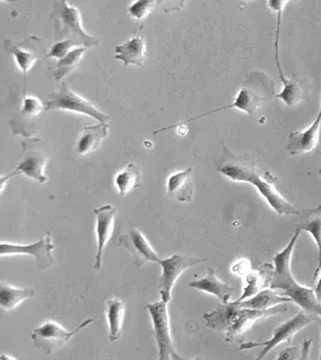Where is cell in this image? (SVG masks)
<instances>
[{
	"mask_svg": "<svg viewBox=\"0 0 321 360\" xmlns=\"http://www.w3.org/2000/svg\"><path fill=\"white\" fill-rule=\"evenodd\" d=\"M193 168L188 167L184 171L173 173L169 176L166 184V195L171 200L178 202H190L193 200L194 186L191 183Z\"/></svg>",
	"mask_w": 321,
	"mask_h": 360,
	"instance_id": "cell-19",
	"label": "cell"
},
{
	"mask_svg": "<svg viewBox=\"0 0 321 360\" xmlns=\"http://www.w3.org/2000/svg\"><path fill=\"white\" fill-rule=\"evenodd\" d=\"M317 117H319V118H321V103H320V111H319V115H317Z\"/></svg>",
	"mask_w": 321,
	"mask_h": 360,
	"instance_id": "cell-36",
	"label": "cell"
},
{
	"mask_svg": "<svg viewBox=\"0 0 321 360\" xmlns=\"http://www.w3.org/2000/svg\"><path fill=\"white\" fill-rule=\"evenodd\" d=\"M168 304L164 300L149 303L146 305L149 316L152 319L153 330L156 335L158 349H159V359L160 360H182V358L173 345L171 327H170V316Z\"/></svg>",
	"mask_w": 321,
	"mask_h": 360,
	"instance_id": "cell-9",
	"label": "cell"
},
{
	"mask_svg": "<svg viewBox=\"0 0 321 360\" xmlns=\"http://www.w3.org/2000/svg\"><path fill=\"white\" fill-rule=\"evenodd\" d=\"M61 111L76 112L81 115H89L99 123H107L110 117L98 110L96 107L88 101L87 98L77 94L70 86L63 84L58 91L51 94L45 103V111Z\"/></svg>",
	"mask_w": 321,
	"mask_h": 360,
	"instance_id": "cell-6",
	"label": "cell"
},
{
	"mask_svg": "<svg viewBox=\"0 0 321 360\" xmlns=\"http://www.w3.org/2000/svg\"><path fill=\"white\" fill-rule=\"evenodd\" d=\"M34 139H27L22 143L23 158L13 172L16 174H23L29 179L35 180L37 183H46L47 176L45 174V168L50 161V158L45 153L34 147Z\"/></svg>",
	"mask_w": 321,
	"mask_h": 360,
	"instance_id": "cell-14",
	"label": "cell"
},
{
	"mask_svg": "<svg viewBox=\"0 0 321 360\" xmlns=\"http://www.w3.org/2000/svg\"><path fill=\"white\" fill-rule=\"evenodd\" d=\"M280 81L283 82V90L279 94L275 95V98H279L289 107H295L303 101L307 93V81L301 78H287L280 76Z\"/></svg>",
	"mask_w": 321,
	"mask_h": 360,
	"instance_id": "cell-23",
	"label": "cell"
},
{
	"mask_svg": "<svg viewBox=\"0 0 321 360\" xmlns=\"http://www.w3.org/2000/svg\"><path fill=\"white\" fill-rule=\"evenodd\" d=\"M5 49L8 54L13 56L17 68L21 70L22 75L25 77L29 71L33 69L37 62L42 58L47 57L42 39L34 35L27 37L21 42L6 40Z\"/></svg>",
	"mask_w": 321,
	"mask_h": 360,
	"instance_id": "cell-11",
	"label": "cell"
},
{
	"mask_svg": "<svg viewBox=\"0 0 321 360\" xmlns=\"http://www.w3.org/2000/svg\"><path fill=\"white\" fill-rule=\"evenodd\" d=\"M297 356H302V352L298 351L297 347H289L280 353L278 359H300Z\"/></svg>",
	"mask_w": 321,
	"mask_h": 360,
	"instance_id": "cell-34",
	"label": "cell"
},
{
	"mask_svg": "<svg viewBox=\"0 0 321 360\" xmlns=\"http://www.w3.org/2000/svg\"><path fill=\"white\" fill-rule=\"evenodd\" d=\"M219 173L234 181L249 183L258 188L268 205L278 215H296L300 217L293 205H290L282 193L277 190V178L268 171H265L258 164L256 156L251 154H235L227 147L222 148V154L217 166Z\"/></svg>",
	"mask_w": 321,
	"mask_h": 360,
	"instance_id": "cell-1",
	"label": "cell"
},
{
	"mask_svg": "<svg viewBox=\"0 0 321 360\" xmlns=\"http://www.w3.org/2000/svg\"><path fill=\"white\" fill-rule=\"evenodd\" d=\"M156 6H158L157 0H137L134 4L130 5L128 13L132 18L142 21L153 13Z\"/></svg>",
	"mask_w": 321,
	"mask_h": 360,
	"instance_id": "cell-30",
	"label": "cell"
},
{
	"mask_svg": "<svg viewBox=\"0 0 321 360\" xmlns=\"http://www.w3.org/2000/svg\"><path fill=\"white\" fill-rule=\"evenodd\" d=\"M42 111H45V105L39 98L34 95H25L20 111L10 120L13 134L25 136V139H33L40 130L37 120Z\"/></svg>",
	"mask_w": 321,
	"mask_h": 360,
	"instance_id": "cell-12",
	"label": "cell"
},
{
	"mask_svg": "<svg viewBox=\"0 0 321 360\" xmlns=\"http://www.w3.org/2000/svg\"><path fill=\"white\" fill-rule=\"evenodd\" d=\"M115 58L123 63L125 68L129 66L144 65L146 58V40H144V27L122 45L115 46Z\"/></svg>",
	"mask_w": 321,
	"mask_h": 360,
	"instance_id": "cell-18",
	"label": "cell"
},
{
	"mask_svg": "<svg viewBox=\"0 0 321 360\" xmlns=\"http://www.w3.org/2000/svg\"><path fill=\"white\" fill-rule=\"evenodd\" d=\"M321 118L317 117L313 124L305 130H297L289 135L287 150L291 156L302 155L312 152L320 141Z\"/></svg>",
	"mask_w": 321,
	"mask_h": 360,
	"instance_id": "cell-17",
	"label": "cell"
},
{
	"mask_svg": "<svg viewBox=\"0 0 321 360\" xmlns=\"http://www.w3.org/2000/svg\"><path fill=\"white\" fill-rule=\"evenodd\" d=\"M117 246L128 250L136 266H142L147 263L160 264L161 258L158 256L156 250L153 249L147 238L137 229H132L128 233L120 236Z\"/></svg>",
	"mask_w": 321,
	"mask_h": 360,
	"instance_id": "cell-15",
	"label": "cell"
},
{
	"mask_svg": "<svg viewBox=\"0 0 321 360\" xmlns=\"http://www.w3.org/2000/svg\"><path fill=\"white\" fill-rule=\"evenodd\" d=\"M287 305H278L268 310H256V309H246L239 307V302L232 303H222L213 311L206 312L203 319L207 326L215 330L225 333L227 341H232L243 333L249 330L260 319H268L277 314L287 311Z\"/></svg>",
	"mask_w": 321,
	"mask_h": 360,
	"instance_id": "cell-3",
	"label": "cell"
},
{
	"mask_svg": "<svg viewBox=\"0 0 321 360\" xmlns=\"http://www.w3.org/2000/svg\"><path fill=\"white\" fill-rule=\"evenodd\" d=\"M273 266L271 264H264V266L256 270V271H251L249 274L246 276V286H244V292L241 295V298L237 299L239 302L246 300V299L251 298L260 291H263L265 288L270 287L271 283V275Z\"/></svg>",
	"mask_w": 321,
	"mask_h": 360,
	"instance_id": "cell-25",
	"label": "cell"
},
{
	"mask_svg": "<svg viewBox=\"0 0 321 360\" xmlns=\"http://www.w3.org/2000/svg\"><path fill=\"white\" fill-rule=\"evenodd\" d=\"M125 304L120 299H110L107 302L106 317L108 323V336L111 341H117L122 335L124 319H125Z\"/></svg>",
	"mask_w": 321,
	"mask_h": 360,
	"instance_id": "cell-27",
	"label": "cell"
},
{
	"mask_svg": "<svg viewBox=\"0 0 321 360\" xmlns=\"http://www.w3.org/2000/svg\"><path fill=\"white\" fill-rule=\"evenodd\" d=\"M300 233V229L296 227L288 245L275 255L270 288L284 292V295L291 298L302 310L321 319V300L317 298L315 290L302 286L291 274V259Z\"/></svg>",
	"mask_w": 321,
	"mask_h": 360,
	"instance_id": "cell-2",
	"label": "cell"
},
{
	"mask_svg": "<svg viewBox=\"0 0 321 360\" xmlns=\"http://www.w3.org/2000/svg\"><path fill=\"white\" fill-rule=\"evenodd\" d=\"M94 215L95 232H96V240H98V251H96V257H95L94 269L99 271L103 266V251L113 234L117 210L113 205H103V207L94 209Z\"/></svg>",
	"mask_w": 321,
	"mask_h": 360,
	"instance_id": "cell-16",
	"label": "cell"
},
{
	"mask_svg": "<svg viewBox=\"0 0 321 360\" xmlns=\"http://www.w3.org/2000/svg\"><path fill=\"white\" fill-rule=\"evenodd\" d=\"M186 0H157L158 6H160L165 13H176L184 6Z\"/></svg>",
	"mask_w": 321,
	"mask_h": 360,
	"instance_id": "cell-32",
	"label": "cell"
},
{
	"mask_svg": "<svg viewBox=\"0 0 321 360\" xmlns=\"http://www.w3.org/2000/svg\"><path fill=\"white\" fill-rule=\"evenodd\" d=\"M115 185L120 196H127L129 193L142 186V173L141 168L136 164H129L117 173Z\"/></svg>",
	"mask_w": 321,
	"mask_h": 360,
	"instance_id": "cell-28",
	"label": "cell"
},
{
	"mask_svg": "<svg viewBox=\"0 0 321 360\" xmlns=\"http://www.w3.org/2000/svg\"><path fill=\"white\" fill-rule=\"evenodd\" d=\"M51 20H54V40H71L77 46L94 47L99 41L87 33L83 27L82 15L70 0H54Z\"/></svg>",
	"mask_w": 321,
	"mask_h": 360,
	"instance_id": "cell-4",
	"label": "cell"
},
{
	"mask_svg": "<svg viewBox=\"0 0 321 360\" xmlns=\"http://www.w3.org/2000/svg\"><path fill=\"white\" fill-rule=\"evenodd\" d=\"M314 321L321 323V319H319L317 316L312 315V314H308L305 310H302L296 316H294L293 319H290L287 322H284V323H282L278 327L275 328L272 330L271 339L264 341V342H247V344H242L239 349H251V348L258 347V346H263L264 349L260 352L258 359H264L266 354L271 352L273 348H276L280 344L291 341V339H293L294 336L296 335L297 333L301 332L302 329H305L308 324L312 323Z\"/></svg>",
	"mask_w": 321,
	"mask_h": 360,
	"instance_id": "cell-8",
	"label": "cell"
},
{
	"mask_svg": "<svg viewBox=\"0 0 321 360\" xmlns=\"http://www.w3.org/2000/svg\"><path fill=\"white\" fill-rule=\"evenodd\" d=\"M320 153H321V152H320ZM319 173H320V174H321V169H319Z\"/></svg>",
	"mask_w": 321,
	"mask_h": 360,
	"instance_id": "cell-38",
	"label": "cell"
},
{
	"mask_svg": "<svg viewBox=\"0 0 321 360\" xmlns=\"http://www.w3.org/2000/svg\"><path fill=\"white\" fill-rule=\"evenodd\" d=\"M202 262H205V259L193 257L189 255H173L171 257L161 259V300H164L165 303H170L172 298V288L175 283H177L178 278L190 266H196Z\"/></svg>",
	"mask_w": 321,
	"mask_h": 360,
	"instance_id": "cell-13",
	"label": "cell"
},
{
	"mask_svg": "<svg viewBox=\"0 0 321 360\" xmlns=\"http://www.w3.org/2000/svg\"><path fill=\"white\" fill-rule=\"evenodd\" d=\"M239 302V300H237ZM293 302L291 298L287 295H280L277 293L276 290L272 288H265L256 295L251 298L239 302V307H246V309H256V310H268L271 307H278L280 304L290 303Z\"/></svg>",
	"mask_w": 321,
	"mask_h": 360,
	"instance_id": "cell-24",
	"label": "cell"
},
{
	"mask_svg": "<svg viewBox=\"0 0 321 360\" xmlns=\"http://www.w3.org/2000/svg\"><path fill=\"white\" fill-rule=\"evenodd\" d=\"M188 285L198 291L206 292L210 295H215L222 303H229L234 295L232 287L229 286L227 283H222V280H219L218 276L215 274V270L212 268L208 269V273L205 278L190 281Z\"/></svg>",
	"mask_w": 321,
	"mask_h": 360,
	"instance_id": "cell-20",
	"label": "cell"
},
{
	"mask_svg": "<svg viewBox=\"0 0 321 360\" xmlns=\"http://www.w3.org/2000/svg\"><path fill=\"white\" fill-rule=\"evenodd\" d=\"M34 295L30 288H20L1 281L0 283V307L4 311H13L18 305Z\"/></svg>",
	"mask_w": 321,
	"mask_h": 360,
	"instance_id": "cell-26",
	"label": "cell"
},
{
	"mask_svg": "<svg viewBox=\"0 0 321 360\" xmlns=\"http://www.w3.org/2000/svg\"><path fill=\"white\" fill-rule=\"evenodd\" d=\"M320 359H321V342H320Z\"/></svg>",
	"mask_w": 321,
	"mask_h": 360,
	"instance_id": "cell-37",
	"label": "cell"
},
{
	"mask_svg": "<svg viewBox=\"0 0 321 360\" xmlns=\"http://www.w3.org/2000/svg\"><path fill=\"white\" fill-rule=\"evenodd\" d=\"M108 135V124L99 123L83 129L76 143V154L87 155L100 147V144Z\"/></svg>",
	"mask_w": 321,
	"mask_h": 360,
	"instance_id": "cell-21",
	"label": "cell"
},
{
	"mask_svg": "<svg viewBox=\"0 0 321 360\" xmlns=\"http://www.w3.org/2000/svg\"><path fill=\"white\" fill-rule=\"evenodd\" d=\"M89 47L87 46H80L71 49L65 57L59 59L57 63V69L54 71V78L56 81H62L63 78L69 76V75L79 68L82 62L83 56L86 53Z\"/></svg>",
	"mask_w": 321,
	"mask_h": 360,
	"instance_id": "cell-29",
	"label": "cell"
},
{
	"mask_svg": "<svg viewBox=\"0 0 321 360\" xmlns=\"http://www.w3.org/2000/svg\"><path fill=\"white\" fill-rule=\"evenodd\" d=\"M315 293H317V298L321 300V275L319 280H317V286H315Z\"/></svg>",
	"mask_w": 321,
	"mask_h": 360,
	"instance_id": "cell-35",
	"label": "cell"
},
{
	"mask_svg": "<svg viewBox=\"0 0 321 360\" xmlns=\"http://www.w3.org/2000/svg\"><path fill=\"white\" fill-rule=\"evenodd\" d=\"M301 221L296 226L297 229L306 231L312 234L314 242L317 246V275L321 269V205H317V208L307 209L305 212L301 213ZM315 275V276H317Z\"/></svg>",
	"mask_w": 321,
	"mask_h": 360,
	"instance_id": "cell-22",
	"label": "cell"
},
{
	"mask_svg": "<svg viewBox=\"0 0 321 360\" xmlns=\"http://www.w3.org/2000/svg\"><path fill=\"white\" fill-rule=\"evenodd\" d=\"M75 47H80L76 45L74 41L71 40H62V41H57L51 47L50 52L47 53V58H56V59H62L65 57L66 54L70 52L71 49Z\"/></svg>",
	"mask_w": 321,
	"mask_h": 360,
	"instance_id": "cell-31",
	"label": "cell"
},
{
	"mask_svg": "<svg viewBox=\"0 0 321 360\" xmlns=\"http://www.w3.org/2000/svg\"><path fill=\"white\" fill-rule=\"evenodd\" d=\"M275 83L268 75L260 71H253L248 75L246 83L243 84L242 88L239 89V93L236 95L234 103L230 106L222 107L218 110L208 112L205 115H199L196 118L189 119L187 123H189L191 120L200 118L202 115H210L214 112L224 111L227 108H236L239 111L244 112L249 115H258L261 103L268 98H275Z\"/></svg>",
	"mask_w": 321,
	"mask_h": 360,
	"instance_id": "cell-5",
	"label": "cell"
},
{
	"mask_svg": "<svg viewBox=\"0 0 321 360\" xmlns=\"http://www.w3.org/2000/svg\"><path fill=\"white\" fill-rule=\"evenodd\" d=\"M249 268H251V264L246 259H241L239 262H236L234 266H232V273H235L237 275H244V276H247L251 271H249Z\"/></svg>",
	"mask_w": 321,
	"mask_h": 360,
	"instance_id": "cell-33",
	"label": "cell"
},
{
	"mask_svg": "<svg viewBox=\"0 0 321 360\" xmlns=\"http://www.w3.org/2000/svg\"><path fill=\"white\" fill-rule=\"evenodd\" d=\"M54 239L50 234L42 237L40 240L30 244H13V243L1 242L0 255L4 256H13V255H29L35 259V266L37 270H45L50 268L54 262Z\"/></svg>",
	"mask_w": 321,
	"mask_h": 360,
	"instance_id": "cell-10",
	"label": "cell"
},
{
	"mask_svg": "<svg viewBox=\"0 0 321 360\" xmlns=\"http://www.w3.org/2000/svg\"><path fill=\"white\" fill-rule=\"evenodd\" d=\"M93 322V319H84L79 327L75 328L74 330H68L54 321H47L40 327L35 328L32 333L34 347L50 356L54 351L64 347L73 339V336L76 335Z\"/></svg>",
	"mask_w": 321,
	"mask_h": 360,
	"instance_id": "cell-7",
	"label": "cell"
}]
</instances>
